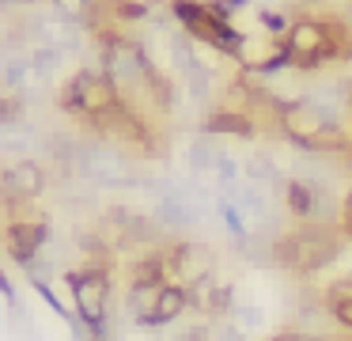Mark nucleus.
Wrapping results in <instances>:
<instances>
[{"label":"nucleus","mask_w":352,"mask_h":341,"mask_svg":"<svg viewBox=\"0 0 352 341\" xmlns=\"http://www.w3.org/2000/svg\"><path fill=\"white\" fill-rule=\"evenodd\" d=\"M42 0H0V8H34Z\"/></svg>","instance_id":"b1692460"},{"label":"nucleus","mask_w":352,"mask_h":341,"mask_svg":"<svg viewBox=\"0 0 352 341\" xmlns=\"http://www.w3.org/2000/svg\"><path fill=\"white\" fill-rule=\"evenodd\" d=\"M349 133H352V110H349Z\"/></svg>","instance_id":"bb28decb"},{"label":"nucleus","mask_w":352,"mask_h":341,"mask_svg":"<svg viewBox=\"0 0 352 341\" xmlns=\"http://www.w3.org/2000/svg\"><path fill=\"white\" fill-rule=\"evenodd\" d=\"M231 322H235L239 330L250 338V333H258L261 326H265V311L254 307V303H235V311H231Z\"/></svg>","instance_id":"2eb2a0df"},{"label":"nucleus","mask_w":352,"mask_h":341,"mask_svg":"<svg viewBox=\"0 0 352 341\" xmlns=\"http://www.w3.org/2000/svg\"><path fill=\"white\" fill-rule=\"evenodd\" d=\"M216 212H220V224H223V231L231 235V242H235L239 250H246L250 247V224H246V212L239 209L231 197H216Z\"/></svg>","instance_id":"9b49d317"},{"label":"nucleus","mask_w":352,"mask_h":341,"mask_svg":"<svg viewBox=\"0 0 352 341\" xmlns=\"http://www.w3.org/2000/svg\"><path fill=\"white\" fill-rule=\"evenodd\" d=\"M223 152H228V148L220 144V136H212V133H205V129H201V133L190 141V148H186V159H190V174H212Z\"/></svg>","instance_id":"1a4fd4ad"},{"label":"nucleus","mask_w":352,"mask_h":341,"mask_svg":"<svg viewBox=\"0 0 352 341\" xmlns=\"http://www.w3.org/2000/svg\"><path fill=\"white\" fill-rule=\"evenodd\" d=\"M341 224H352V186L344 189V197H341Z\"/></svg>","instance_id":"5701e85b"},{"label":"nucleus","mask_w":352,"mask_h":341,"mask_svg":"<svg viewBox=\"0 0 352 341\" xmlns=\"http://www.w3.org/2000/svg\"><path fill=\"white\" fill-rule=\"evenodd\" d=\"M239 174H243V163H239L231 152H223L220 156V163H216V171H212V178H216V189H228V186H235L239 182Z\"/></svg>","instance_id":"f3484780"},{"label":"nucleus","mask_w":352,"mask_h":341,"mask_svg":"<svg viewBox=\"0 0 352 341\" xmlns=\"http://www.w3.org/2000/svg\"><path fill=\"white\" fill-rule=\"evenodd\" d=\"M27 57H31V72L38 76V80H50V76H54L57 68H61L65 50H61L57 42H38L31 53H27Z\"/></svg>","instance_id":"f8f14e48"},{"label":"nucleus","mask_w":352,"mask_h":341,"mask_svg":"<svg viewBox=\"0 0 352 341\" xmlns=\"http://www.w3.org/2000/svg\"><path fill=\"white\" fill-rule=\"evenodd\" d=\"M208 8H212L216 15H220V19H235L239 12H246V8H250V0H208Z\"/></svg>","instance_id":"6ab92c4d"},{"label":"nucleus","mask_w":352,"mask_h":341,"mask_svg":"<svg viewBox=\"0 0 352 341\" xmlns=\"http://www.w3.org/2000/svg\"><path fill=\"white\" fill-rule=\"evenodd\" d=\"M243 178L254 182V186H273V194H280L284 182H288V174L276 167V159L269 156V152H254L250 159H243Z\"/></svg>","instance_id":"9d476101"},{"label":"nucleus","mask_w":352,"mask_h":341,"mask_svg":"<svg viewBox=\"0 0 352 341\" xmlns=\"http://www.w3.org/2000/svg\"><path fill=\"white\" fill-rule=\"evenodd\" d=\"M163 254V265H167V280L170 285H197V280L212 277V247H205V242H190V239H175L167 242V247H160Z\"/></svg>","instance_id":"39448f33"},{"label":"nucleus","mask_w":352,"mask_h":341,"mask_svg":"<svg viewBox=\"0 0 352 341\" xmlns=\"http://www.w3.org/2000/svg\"><path fill=\"white\" fill-rule=\"evenodd\" d=\"M341 231H344V239H352V224H341Z\"/></svg>","instance_id":"393cba45"},{"label":"nucleus","mask_w":352,"mask_h":341,"mask_svg":"<svg viewBox=\"0 0 352 341\" xmlns=\"http://www.w3.org/2000/svg\"><path fill=\"white\" fill-rule=\"evenodd\" d=\"M212 341H246V333H243V330H239V326L228 318V322L212 326Z\"/></svg>","instance_id":"412c9836"},{"label":"nucleus","mask_w":352,"mask_h":341,"mask_svg":"<svg viewBox=\"0 0 352 341\" xmlns=\"http://www.w3.org/2000/svg\"><path fill=\"white\" fill-rule=\"evenodd\" d=\"M186 311H190V292H186V285H163L155 307L144 311V315H137L133 326H140V330H163V326L178 322Z\"/></svg>","instance_id":"0eeeda50"},{"label":"nucleus","mask_w":352,"mask_h":341,"mask_svg":"<svg viewBox=\"0 0 352 341\" xmlns=\"http://www.w3.org/2000/svg\"><path fill=\"white\" fill-rule=\"evenodd\" d=\"M329 318H333L337 326H341L344 333H352V300H341V303H329Z\"/></svg>","instance_id":"aec40b11"},{"label":"nucleus","mask_w":352,"mask_h":341,"mask_svg":"<svg viewBox=\"0 0 352 341\" xmlns=\"http://www.w3.org/2000/svg\"><path fill=\"white\" fill-rule=\"evenodd\" d=\"M167 12L197 45H208V50L223 53V57H231V61L239 57V45H243L246 34L235 23L220 19V15L208 8V0H167Z\"/></svg>","instance_id":"f03ea898"},{"label":"nucleus","mask_w":352,"mask_h":341,"mask_svg":"<svg viewBox=\"0 0 352 341\" xmlns=\"http://www.w3.org/2000/svg\"><path fill=\"white\" fill-rule=\"evenodd\" d=\"M341 224H299L296 231H284L269 242V262L284 273L296 277H314L326 265H333L341 258Z\"/></svg>","instance_id":"f257e3e1"},{"label":"nucleus","mask_w":352,"mask_h":341,"mask_svg":"<svg viewBox=\"0 0 352 341\" xmlns=\"http://www.w3.org/2000/svg\"><path fill=\"white\" fill-rule=\"evenodd\" d=\"M0 296H4V303H8L12 315H23V300H19L16 285H12V277H8L4 269H0Z\"/></svg>","instance_id":"a211bd4d"},{"label":"nucleus","mask_w":352,"mask_h":341,"mask_svg":"<svg viewBox=\"0 0 352 341\" xmlns=\"http://www.w3.org/2000/svg\"><path fill=\"white\" fill-rule=\"evenodd\" d=\"M254 15H258V27L265 30L269 38H284V34H288V27H292V19L284 12H276V8H258Z\"/></svg>","instance_id":"dca6fc26"},{"label":"nucleus","mask_w":352,"mask_h":341,"mask_svg":"<svg viewBox=\"0 0 352 341\" xmlns=\"http://www.w3.org/2000/svg\"><path fill=\"white\" fill-rule=\"evenodd\" d=\"M42 194H46V171L34 159H12L0 171V205L8 216H19V209Z\"/></svg>","instance_id":"20e7f679"},{"label":"nucleus","mask_w":352,"mask_h":341,"mask_svg":"<svg viewBox=\"0 0 352 341\" xmlns=\"http://www.w3.org/2000/svg\"><path fill=\"white\" fill-rule=\"evenodd\" d=\"M31 76L34 72H31V57H27V53H8V57H4V68H0L4 91H23Z\"/></svg>","instance_id":"ddd939ff"},{"label":"nucleus","mask_w":352,"mask_h":341,"mask_svg":"<svg viewBox=\"0 0 352 341\" xmlns=\"http://www.w3.org/2000/svg\"><path fill=\"white\" fill-rule=\"evenodd\" d=\"M122 99H125L122 87H118L102 68H76V72L65 80V87L57 91V106H61L69 118L84 121V125L91 118H99V114L114 110Z\"/></svg>","instance_id":"7ed1b4c3"},{"label":"nucleus","mask_w":352,"mask_h":341,"mask_svg":"<svg viewBox=\"0 0 352 341\" xmlns=\"http://www.w3.org/2000/svg\"><path fill=\"white\" fill-rule=\"evenodd\" d=\"M284 341H337V338H322V333H311V330H284Z\"/></svg>","instance_id":"4be33fe9"},{"label":"nucleus","mask_w":352,"mask_h":341,"mask_svg":"<svg viewBox=\"0 0 352 341\" xmlns=\"http://www.w3.org/2000/svg\"><path fill=\"white\" fill-rule=\"evenodd\" d=\"M54 239V227H50L46 216H12L4 220V250H8V258L23 269L27 262H34V258L46 250V242Z\"/></svg>","instance_id":"423d86ee"},{"label":"nucleus","mask_w":352,"mask_h":341,"mask_svg":"<svg viewBox=\"0 0 352 341\" xmlns=\"http://www.w3.org/2000/svg\"><path fill=\"white\" fill-rule=\"evenodd\" d=\"M269 341H284V333H276V338H269Z\"/></svg>","instance_id":"a878e982"},{"label":"nucleus","mask_w":352,"mask_h":341,"mask_svg":"<svg viewBox=\"0 0 352 341\" xmlns=\"http://www.w3.org/2000/svg\"><path fill=\"white\" fill-rule=\"evenodd\" d=\"M50 4H54V12L61 15V19L80 23L84 30H91L95 15H99V0H50Z\"/></svg>","instance_id":"4468645a"},{"label":"nucleus","mask_w":352,"mask_h":341,"mask_svg":"<svg viewBox=\"0 0 352 341\" xmlns=\"http://www.w3.org/2000/svg\"><path fill=\"white\" fill-rule=\"evenodd\" d=\"M205 133L212 136H239V141H254L258 136V118L246 110H235V106H212L205 114Z\"/></svg>","instance_id":"6e6552de"}]
</instances>
